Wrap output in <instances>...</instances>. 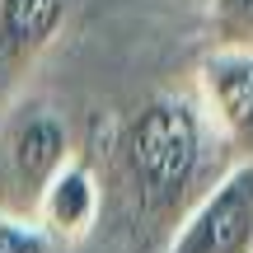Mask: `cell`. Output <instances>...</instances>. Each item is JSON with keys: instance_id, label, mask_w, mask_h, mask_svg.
Instances as JSON below:
<instances>
[{"instance_id": "obj_8", "label": "cell", "mask_w": 253, "mask_h": 253, "mask_svg": "<svg viewBox=\"0 0 253 253\" xmlns=\"http://www.w3.org/2000/svg\"><path fill=\"white\" fill-rule=\"evenodd\" d=\"M0 253H61V249H56L38 225H24V220H5L0 216Z\"/></svg>"}, {"instance_id": "obj_1", "label": "cell", "mask_w": 253, "mask_h": 253, "mask_svg": "<svg viewBox=\"0 0 253 253\" xmlns=\"http://www.w3.org/2000/svg\"><path fill=\"white\" fill-rule=\"evenodd\" d=\"M211 126L192 94H155L126 118L118 164L131 211L155 225H178L183 211L202 197Z\"/></svg>"}, {"instance_id": "obj_6", "label": "cell", "mask_w": 253, "mask_h": 253, "mask_svg": "<svg viewBox=\"0 0 253 253\" xmlns=\"http://www.w3.org/2000/svg\"><path fill=\"white\" fill-rule=\"evenodd\" d=\"M99 216H103V188H99V178H94V169L75 155V160L47 183L42 202H38V211H33V225L42 230L56 249H71V244H80L84 235H94Z\"/></svg>"}, {"instance_id": "obj_5", "label": "cell", "mask_w": 253, "mask_h": 253, "mask_svg": "<svg viewBox=\"0 0 253 253\" xmlns=\"http://www.w3.org/2000/svg\"><path fill=\"white\" fill-rule=\"evenodd\" d=\"M75 0H0V108L24 94V80L61 38Z\"/></svg>"}, {"instance_id": "obj_2", "label": "cell", "mask_w": 253, "mask_h": 253, "mask_svg": "<svg viewBox=\"0 0 253 253\" xmlns=\"http://www.w3.org/2000/svg\"><path fill=\"white\" fill-rule=\"evenodd\" d=\"M75 160L71 113L47 94H19L0 108V216L33 225L47 183Z\"/></svg>"}, {"instance_id": "obj_3", "label": "cell", "mask_w": 253, "mask_h": 253, "mask_svg": "<svg viewBox=\"0 0 253 253\" xmlns=\"http://www.w3.org/2000/svg\"><path fill=\"white\" fill-rule=\"evenodd\" d=\"M164 253H253V160H235L169 230Z\"/></svg>"}, {"instance_id": "obj_4", "label": "cell", "mask_w": 253, "mask_h": 253, "mask_svg": "<svg viewBox=\"0 0 253 253\" xmlns=\"http://www.w3.org/2000/svg\"><path fill=\"white\" fill-rule=\"evenodd\" d=\"M197 108L235 160H253V47H211L197 61Z\"/></svg>"}, {"instance_id": "obj_7", "label": "cell", "mask_w": 253, "mask_h": 253, "mask_svg": "<svg viewBox=\"0 0 253 253\" xmlns=\"http://www.w3.org/2000/svg\"><path fill=\"white\" fill-rule=\"evenodd\" d=\"M216 47H253V0H207Z\"/></svg>"}]
</instances>
